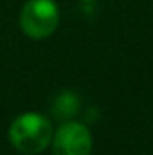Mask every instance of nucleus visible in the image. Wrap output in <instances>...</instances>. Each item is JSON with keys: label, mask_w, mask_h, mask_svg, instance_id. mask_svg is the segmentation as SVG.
Segmentation results:
<instances>
[{"label": "nucleus", "mask_w": 153, "mask_h": 155, "mask_svg": "<svg viewBox=\"0 0 153 155\" xmlns=\"http://www.w3.org/2000/svg\"><path fill=\"white\" fill-rule=\"evenodd\" d=\"M90 152H92V135L88 128L81 123L69 121L61 124L52 137L54 155H90Z\"/></svg>", "instance_id": "obj_3"}, {"label": "nucleus", "mask_w": 153, "mask_h": 155, "mask_svg": "<svg viewBox=\"0 0 153 155\" xmlns=\"http://www.w3.org/2000/svg\"><path fill=\"white\" fill-rule=\"evenodd\" d=\"M9 139L13 146L22 153H40L50 143L52 128L43 116L36 112H27L13 121L9 128Z\"/></svg>", "instance_id": "obj_1"}, {"label": "nucleus", "mask_w": 153, "mask_h": 155, "mask_svg": "<svg viewBox=\"0 0 153 155\" xmlns=\"http://www.w3.org/2000/svg\"><path fill=\"white\" fill-rule=\"evenodd\" d=\"M77 97L70 92H65L61 96H58V101L54 105V116L58 117H70L72 114H76L77 110Z\"/></svg>", "instance_id": "obj_4"}, {"label": "nucleus", "mask_w": 153, "mask_h": 155, "mask_svg": "<svg viewBox=\"0 0 153 155\" xmlns=\"http://www.w3.org/2000/svg\"><path fill=\"white\" fill-rule=\"evenodd\" d=\"M60 22V11L54 0H27L20 24L27 36L31 38H47L50 36Z\"/></svg>", "instance_id": "obj_2"}]
</instances>
